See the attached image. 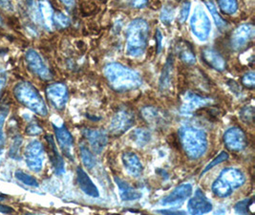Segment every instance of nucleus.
<instances>
[{
  "label": "nucleus",
  "instance_id": "26",
  "mask_svg": "<svg viewBox=\"0 0 255 215\" xmlns=\"http://www.w3.org/2000/svg\"><path fill=\"white\" fill-rule=\"evenodd\" d=\"M177 51L182 62L189 65L194 64L196 62V56L194 54V51L191 45L188 44L187 42L185 41L180 42L179 45L177 46Z\"/></svg>",
  "mask_w": 255,
  "mask_h": 215
},
{
  "label": "nucleus",
  "instance_id": "17",
  "mask_svg": "<svg viewBox=\"0 0 255 215\" xmlns=\"http://www.w3.org/2000/svg\"><path fill=\"white\" fill-rule=\"evenodd\" d=\"M192 194V185L190 184H182L177 186L172 192L161 200L163 206H178L182 204Z\"/></svg>",
  "mask_w": 255,
  "mask_h": 215
},
{
  "label": "nucleus",
  "instance_id": "2",
  "mask_svg": "<svg viewBox=\"0 0 255 215\" xmlns=\"http://www.w3.org/2000/svg\"><path fill=\"white\" fill-rule=\"evenodd\" d=\"M179 138L186 155L197 160L208 150V136L206 132L192 125H182L179 129Z\"/></svg>",
  "mask_w": 255,
  "mask_h": 215
},
{
  "label": "nucleus",
  "instance_id": "5",
  "mask_svg": "<svg viewBox=\"0 0 255 215\" xmlns=\"http://www.w3.org/2000/svg\"><path fill=\"white\" fill-rule=\"evenodd\" d=\"M246 182L245 174L238 169H225L212 184L213 193L220 198H225L232 194L233 190L242 186Z\"/></svg>",
  "mask_w": 255,
  "mask_h": 215
},
{
  "label": "nucleus",
  "instance_id": "43",
  "mask_svg": "<svg viewBox=\"0 0 255 215\" xmlns=\"http://www.w3.org/2000/svg\"><path fill=\"white\" fill-rule=\"evenodd\" d=\"M130 5L136 9H143L148 5V0H130Z\"/></svg>",
  "mask_w": 255,
  "mask_h": 215
},
{
  "label": "nucleus",
  "instance_id": "39",
  "mask_svg": "<svg viewBox=\"0 0 255 215\" xmlns=\"http://www.w3.org/2000/svg\"><path fill=\"white\" fill-rule=\"evenodd\" d=\"M242 84L248 89H254L255 87V72H248L242 77Z\"/></svg>",
  "mask_w": 255,
  "mask_h": 215
},
{
  "label": "nucleus",
  "instance_id": "16",
  "mask_svg": "<svg viewBox=\"0 0 255 215\" xmlns=\"http://www.w3.org/2000/svg\"><path fill=\"white\" fill-rule=\"evenodd\" d=\"M187 210L191 215H205L212 211V204L200 189H197L194 196L188 201Z\"/></svg>",
  "mask_w": 255,
  "mask_h": 215
},
{
  "label": "nucleus",
  "instance_id": "22",
  "mask_svg": "<svg viewBox=\"0 0 255 215\" xmlns=\"http://www.w3.org/2000/svg\"><path fill=\"white\" fill-rule=\"evenodd\" d=\"M46 140L49 145V156L51 159V163L53 165V169L56 174L62 175L65 172V166H64L63 159L61 155L59 153V150L56 146V143H55L54 139L52 138V136L48 135L46 137Z\"/></svg>",
  "mask_w": 255,
  "mask_h": 215
},
{
  "label": "nucleus",
  "instance_id": "7",
  "mask_svg": "<svg viewBox=\"0 0 255 215\" xmlns=\"http://www.w3.org/2000/svg\"><path fill=\"white\" fill-rule=\"evenodd\" d=\"M24 159L27 167L35 172H39L43 168L44 147L39 141L34 140L25 147Z\"/></svg>",
  "mask_w": 255,
  "mask_h": 215
},
{
  "label": "nucleus",
  "instance_id": "19",
  "mask_svg": "<svg viewBox=\"0 0 255 215\" xmlns=\"http://www.w3.org/2000/svg\"><path fill=\"white\" fill-rule=\"evenodd\" d=\"M202 58L210 67L216 71H225L226 68L225 60L213 48L204 49L202 52Z\"/></svg>",
  "mask_w": 255,
  "mask_h": 215
},
{
  "label": "nucleus",
  "instance_id": "44",
  "mask_svg": "<svg viewBox=\"0 0 255 215\" xmlns=\"http://www.w3.org/2000/svg\"><path fill=\"white\" fill-rule=\"evenodd\" d=\"M162 42H163V35L160 30H157L156 32V46H157V54H160L162 50Z\"/></svg>",
  "mask_w": 255,
  "mask_h": 215
},
{
  "label": "nucleus",
  "instance_id": "32",
  "mask_svg": "<svg viewBox=\"0 0 255 215\" xmlns=\"http://www.w3.org/2000/svg\"><path fill=\"white\" fill-rule=\"evenodd\" d=\"M174 16H175V11H174L173 7H171L169 5H165L163 7V9L161 11L160 18L164 24L170 25L174 20Z\"/></svg>",
  "mask_w": 255,
  "mask_h": 215
},
{
  "label": "nucleus",
  "instance_id": "28",
  "mask_svg": "<svg viewBox=\"0 0 255 215\" xmlns=\"http://www.w3.org/2000/svg\"><path fill=\"white\" fill-rule=\"evenodd\" d=\"M204 3L206 5V7L208 8V10L210 11V14L211 15L213 20H214V23L216 25V27L218 28L220 31H223L225 29H226L227 27V24L226 22L221 17V15H219L218 11H217V8L214 4V2L212 0H204Z\"/></svg>",
  "mask_w": 255,
  "mask_h": 215
},
{
  "label": "nucleus",
  "instance_id": "47",
  "mask_svg": "<svg viewBox=\"0 0 255 215\" xmlns=\"http://www.w3.org/2000/svg\"><path fill=\"white\" fill-rule=\"evenodd\" d=\"M5 82H6L5 77L0 74V94H1V92H2V90L4 88V86H5Z\"/></svg>",
  "mask_w": 255,
  "mask_h": 215
},
{
  "label": "nucleus",
  "instance_id": "50",
  "mask_svg": "<svg viewBox=\"0 0 255 215\" xmlns=\"http://www.w3.org/2000/svg\"><path fill=\"white\" fill-rule=\"evenodd\" d=\"M25 1H27L28 3H33V1H34V0H25Z\"/></svg>",
  "mask_w": 255,
  "mask_h": 215
},
{
  "label": "nucleus",
  "instance_id": "10",
  "mask_svg": "<svg viewBox=\"0 0 255 215\" xmlns=\"http://www.w3.org/2000/svg\"><path fill=\"white\" fill-rule=\"evenodd\" d=\"M211 103L212 100L208 97H204L197 93L187 91L182 95L181 112L184 115H191L198 109L205 108Z\"/></svg>",
  "mask_w": 255,
  "mask_h": 215
},
{
  "label": "nucleus",
  "instance_id": "11",
  "mask_svg": "<svg viewBox=\"0 0 255 215\" xmlns=\"http://www.w3.org/2000/svg\"><path fill=\"white\" fill-rule=\"evenodd\" d=\"M226 148L230 151L239 152L244 150L248 145V140L245 132L239 127L228 128L223 137Z\"/></svg>",
  "mask_w": 255,
  "mask_h": 215
},
{
  "label": "nucleus",
  "instance_id": "41",
  "mask_svg": "<svg viewBox=\"0 0 255 215\" xmlns=\"http://www.w3.org/2000/svg\"><path fill=\"white\" fill-rule=\"evenodd\" d=\"M26 132H27V134H29V135L36 136V135H39V134L42 132V129H41L40 126H38L36 123H32V124H30V125L27 127Z\"/></svg>",
  "mask_w": 255,
  "mask_h": 215
},
{
  "label": "nucleus",
  "instance_id": "51",
  "mask_svg": "<svg viewBox=\"0 0 255 215\" xmlns=\"http://www.w3.org/2000/svg\"><path fill=\"white\" fill-rule=\"evenodd\" d=\"M1 23H2V19H1V17H0V25H1Z\"/></svg>",
  "mask_w": 255,
  "mask_h": 215
},
{
  "label": "nucleus",
  "instance_id": "20",
  "mask_svg": "<svg viewBox=\"0 0 255 215\" xmlns=\"http://www.w3.org/2000/svg\"><path fill=\"white\" fill-rule=\"evenodd\" d=\"M122 164L126 172L133 176L138 177L143 172V165L139 157L133 152H124L121 156Z\"/></svg>",
  "mask_w": 255,
  "mask_h": 215
},
{
  "label": "nucleus",
  "instance_id": "18",
  "mask_svg": "<svg viewBox=\"0 0 255 215\" xmlns=\"http://www.w3.org/2000/svg\"><path fill=\"white\" fill-rule=\"evenodd\" d=\"M56 133V137L58 143L60 144L62 152L66 155V157L73 159V137L65 125L57 126L53 125Z\"/></svg>",
  "mask_w": 255,
  "mask_h": 215
},
{
  "label": "nucleus",
  "instance_id": "40",
  "mask_svg": "<svg viewBox=\"0 0 255 215\" xmlns=\"http://www.w3.org/2000/svg\"><path fill=\"white\" fill-rule=\"evenodd\" d=\"M242 120L244 122H253L254 121V116H255V111H254V108H244L242 111H241V114H240Z\"/></svg>",
  "mask_w": 255,
  "mask_h": 215
},
{
  "label": "nucleus",
  "instance_id": "49",
  "mask_svg": "<svg viewBox=\"0 0 255 215\" xmlns=\"http://www.w3.org/2000/svg\"><path fill=\"white\" fill-rule=\"evenodd\" d=\"M7 198V196H5V195H2V194H0V202L1 201H4L5 199Z\"/></svg>",
  "mask_w": 255,
  "mask_h": 215
},
{
  "label": "nucleus",
  "instance_id": "15",
  "mask_svg": "<svg viewBox=\"0 0 255 215\" xmlns=\"http://www.w3.org/2000/svg\"><path fill=\"white\" fill-rule=\"evenodd\" d=\"M141 114L146 123L154 127H165L169 123L168 115L160 108L145 107L142 108Z\"/></svg>",
  "mask_w": 255,
  "mask_h": 215
},
{
  "label": "nucleus",
  "instance_id": "4",
  "mask_svg": "<svg viewBox=\"0 0 255 215\" xmlns=\"http://www.w3.org/2000/svg\"><path fill=\"white\" fill-rule=\"evenodd\" d=\"M14 94L16 100L24 107L35 112L37 115L45 117L48 114L45 102L37 88L28 81L19 82L14 89Z\"/></svg>",
  "mask_w": 255,
  "mask_h": 215
},
{
  "label": "nucleus",
  "instance_id": "6",
  "mask_svg": "<svg viewBox=\"0 0 255 215\" xmlns=\"http://www.w3.org/2000/svg\"><path fill=\"white\" fill-rule=\"evenodd\" d=\"M190 29L194 36L201 41H207L210 36L211 23L210 19L200 5L196 6L190 18Z\"/></svg>",
  "mask_w": 255,
  "mask_h": 215
},
{
  "label": "nucleus",
  "instance_id": "46",
  "mask_svg": "<svg viewBox=\"0 0 255 215\" xmlns=\"http://www.w3.org/2000/svg\"><path fill=\"white\" fill-rule=\"evenodd\" d=\"M158 214H163V215H184V212H178V211H157Z\"/></svg>",
  "mask_w": 255,
  "mask_h": 215
},
{
  "label": "nucleus",
  "instance_id": "35",
  "mask_svg": "<svg viewBox=\"0 0 255 215\" xmlns=\"http://www.w3.org/2000/svg\"><path fill=\"white\" fill-rule=\"evenodd\" d=\"M254 205V199H245L243 201H239L235 207V213L241 214V215H247L250 213L249 209Z\"/></svg>",
  "mask_w": 255,
  "mask_h": 215
},
{
  "label": "nucleus",
  "instance_id": "23",
  "mask_svg": "<svg viewBox=\"0 0 255 215\" xmlns=\"http://www.w3.org/2000/svg\"><path fill=\"white\" fill-rule=\"evenodd\" d=\"M114 180L119 188L120 196L122 201H135L141 199L142 193L130 186L126 182L119 177H115Z\"/></svg>",
  "mask_w": 255,
  "mask_h": 215
},
{
  "label": "nucleus",
  "instance_id": "37",
  "mask_svg": "<svg viewBox=\"0 0 255 215\" xmlns=\"http://www.w3.org/2000/svg\"><path fill=\"white\" fill-rule=\"evenodd\" d=\"M54 22L60 28H66L70 25V18L61 12L54 14Z\"/></svg>",
  "mask_w": 255,
  "mask_h": 215
},
{
  "label": "nucleus",
  "instance_id": "24",
  "mask_svg": "<svg viewBox=\"0 0 255 215\" xmlns=\"http://www.w3.org/2000/svg\"><path fill=\"white\" fill-rule=\"evenodd\" d=\"M172 75H173V58L169 56L166 60V62L163 68V71L160 77V90L164 93L171 87L172 83Z\"/></svg>",
  "mask_w": 255,
  "mask_h": 215
},
{
  "label": "nucleus",
  "instance_id": "30",
  "mask_svg": "<svg viewBox=\"0 0 255 215\" xmlns=\"http://www.w3.org/2000/svg\"><path fill=\"white\" fill-rule=\"evenodd\" d=\"M220 10L223 14L227 15H232L238 11V1L237 0H217Z\"/></svg>",
  "mask_w": 255,
  "mask_h": 215
},
{
  "label": "nucleus",
  "instance_id": "12",
  "mask_svg": "<svg viewBox=\"0 0 255 215\" xmlns=\"http://www.w3.org/2000/svg\"><path fill=\"white\" fill-rule=\"evenodd\" d=\"M46 95L54 108L62 110L68 102V89L64 83L56 82L46 89Z\"/></svg>",
  "mask_w": 255,
  "mask_h": 215
},
{
  "label": "nucleus",
  "instance_id": "21",
  "mask_svg": "<svg viewBox=\"0 0 255 215\" xmlns=\"http://www.w3.org/2000/svg\"><path fill=\"white\" fill-rule=\"evenodd\" d=\"M76 182L79 188L88 196L97 198L100 196V191L95 184L90 179L88 174L80 168L76 169Z\"/></svg>",
  "mask_w": 255,
  "mask_h": 215
},
{
  "label": "nucleus",
  "instance_id": "45",
  "mask_svg": "<svg viewBox=\"0 0 255 215\" xmlns=\"http://www.w3.org/2000/svg\"><path fill=\"white\" fill-rule=\"evenodd\" d=\"M15 213V210L9 206H5V205H1L0 204V214H4V215H10Z\"/></svg>",
  "mask_w": 255,
  "mask_h": 215
},
{
  "label": "nucleus",
  "instance_id": "1",
  "mask_svg": "<svg viewBox=\"0 0 255 215\" xmlns=\"http://www.w3.org/2000/svg\"><path fill=\"white\" fill-rule=\"evenodd\" d=\"M110 87L117 92H127L142 86L143 80L138 72L119 62H110L104 68Z\"/></svg>",
  "mask_w": 255,
  "mask_h": 215
},
{
  "label": "nucleus",
  "instance_id": "36",
  "mask_svg": "<svg viewBox=\"0 0 255 215\" xmlns=\"http://www.w3.org/2000/svg\"><path fill=\"white\" fill-rule=\"evenodd\" d=\"M228 154L225 152V151H222L220 154H219L218 156L216 157V158H214L206 168H205V169L203 170V174L204 173H206V172H208L209 170H210L211 169H213L214 167H216V166H218L219 164H221V163H223V162H225V161H226L227 159H228Z\"/></svg>",
  "mask_w": 255,
  "mask_h": 215
},
{
  "label": "nucleus",
  "instance_id": "38",
  "mask_svg": "<svg viewBox=\"0 0 255 215\" xmlns=\"http://www.w3.org/2000/svg\"><path fill=\"white\" fill-rule=\"evenodd\" d=\"M190 8H191V4L189 1H184L180 8V12H179V15H178V19L181 23H184L186 21V19L188 18L189 13H190Z\"/></svg>",
  "mask_w": 255,
  "mask_h": 215
},
{
  "label": "nucleus",
  "instance_id": "34",
  "mask_svg": "<svg viewBox=\"0 0 255 215\" xmlns=\"http://www.w3.org/2000/svg\"><path fill=\"white\" fill-rule=\"evenodd\" d=\"M15 176L16 179L20 181L21 183H23L26 185L34 186V187H37L38 186V182H37V179L34 178L33 176H31V175L23 172V171H20V170L15 171Z\"/></svg>",
  "mask_w": 255,
  "mask_h": 215
},
{
  "label": "nucleus",
  "instance_id": "48",
  "mask_svg": "<svg viewBox=\"0 0 255 215\" xmlns=\"http://www.w3.org/2000/svg\"><path fill=\"white\" fill-rule=\"evenodd\" d=\"M66 7H73L75 0H60Z\"/></svg>",
  "mask_w": 255,
  "mask_h": 215
},
{
  "label": "nucleus",
  "instance_id": "13",
  "mask_svg": "<svg viewBox=\"0 0 255 215\" xmlns=\"http://www.w3.org/2000/svg\"><path fill=\"white\" fill-rule=\"evenodd\" d=\"M25 59L30 70L34 72L41 79L49 80L52 78V73L37 51L29 49L25 54Z\"/></svg>",
  "mask_w": 255,
  "mask_h": 215
},
{
  "label": "nucleus",
  "instance_id": "27",
  "mask_svg": "<svg viewBox=\"0 0 255 215\" xmlns=\"http://www.w3.org/2000/svg\"><path fill=\"white\" fill-rule=\"evenodd\" d=\"M131 140L136 145L143 147L150 143L152 139L151 132L146 128H137L131 132Z\"/></svg>",
  "mask_w": 255,
  "mask_h": 215
},
{
  "label": "nucleus",
  "instance_id": "31",
  "mask_svg": "<svg viewBox=\"0 0 255 215\" xmlns=\"http://www.w3.org/2000/svg\"><path fill=\"white\" fill-rule=\"evenodd\" d=\"M9 113V108L6 106H0V155L3 153L5 147V136H4V123Z\"/></svg>",
  "mask_w": 255,
  "mask_h": 215
},
{
  "label": "nucleus",
  "instance_id": "14",
  "mask_svg": "<svg viewBox=\"0 0 255 215\" xmlns=\"http://www.w3.org/2000/svg\"><path fill=\"white\" fill-rule=\"evenodd\" d=\"M84 138L88 141L92 151L101 154L108 143V135L105 130L86 128L82 131Z\"/></svg>",
  "mask_w": 255,
  "mask_h": 215
},
{
  "label": "nucleus",
  "instance_id": "29",
  "mask_svg": "<svg viewBox=\"0 0 255 215\" xmlns=\"http://www.w3.org/2000/svg\"><path fill=\"white\" fill-rule=\"evenodd\" d=\"M80 156L84 167L88 169H91L96 166L97 162L93 152L84 144L80 145Z\"/></svg>",
  "mask_w": 255,
  "mask_h": 215
},
{
  "label": "nucleus",
  "instance_id": "9",
  "mask_svg": "<svg viewBox=\"0 0 255 215\" xmlns=\"http://www.w3.org/2000/svg\"><path fill=\"white\" fill-rule=\"evenodd\" d=\"M255 27L252 24H242L238 26L230 36V46L234 51L244 50L254 39Z\"/></svg>",
  "mask_w": 255,
  "mask_h": 215
},
{
  "label": "nucleus",
  "instance_id": "3",
  "mask_svg": "<svg viewBox=\"0 0 255 215\" xmlns=\"http://www.w3.org/2000/svg\"><path fill=\"white\" fill-rule=\"evenodd\" d=\"M149 36V25L143 18H136L126 29V54L131 58H141L146 53Z\"/></svg>",
  "mask_w": 255,
  "mask_h": 215
},
{
  "label": "nucleus",
  "instance_id": "25",
  "mask_svg": "<svg viewBox=\"0 0 255 215\" xmlns=\"http://www.w3.org/2000/svg\"><path fill=\"white\" fill-rule=\"evenodd\" d=\"M38 12L45 27L52 30L54 25V11L51 3L48 0H38Z\"/></svg>",
  "mask_w": 255,
  "mask_h": 215
},
{
  "label": "nucleus",
  "instance_id": "42",
  "mask_svg": "<svg viewBox=\"0 0 255 215\" xmlns=\"http://www.w3.org/2000/svg\"><path fill=\"white\" fill-rule=\"evenodd\" d=\"M0 8L7 12H13L15 10L14 4L11 0H0Z\"/></svg>",
  "mask_w": 255,
  "mask_h": 215
},
{
  "label": "nucleus",
  "instance_id": "33",
  "mask_svg": "<svg viewBox=\"0 0 255 215\" xmlns=\"http://www.w3.org/2000/svg\"><path fill=\"white\" fill-rule=\"evenodd\" d=\"M22 145V139L20 136H17L15 138L14 143L11 145V148L9 150V156L10 158L14 159V160H20L21 156H20V148Z\"/></svg>",
  "mask_w": 255,
  "mask_h": 215
},
{
  "label": "nucleus",
  "instance_id": "8",
  "mask_svg": "<svg viewBox=\"0 0 255 215\" xmlns=\"http://www.w3.org/2000/svg\"><path fill=\"white\" fill-rule=\"evenodd\" d=\"M135 123L134 114L125 108L118 110L110 123V132L114 135H121L129 130Z\"/></svg>",
  "mask_w": 255,
  "mask_h": 215
}]
</instances>
